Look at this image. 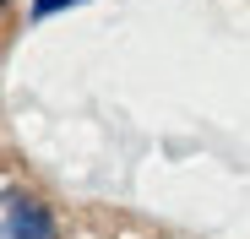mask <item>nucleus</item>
<instances>
[{
  "label": "nucleus",
  "instance_id": "nucleus-1",
  "mask_svg": "<svg viewBox=\"0 0 250 239\" xmlns=\"http://www.w3.org/2000/svg\"><path fill=\"white\" fill-rule=\"evenodd\" d=\"M6 239H49V212L22 190H6Z\"/></svg>",
  "mask_w": 250,
  "mask_h": 239
},
{
  "label": "nucleus",
  "instance_id": "nucleus-2",
  "mask_svg": "<svg viewBox=\"0 0 250 239\" xmlns=\"http://www.w3.org/2000/svg\"><path fill=\"white\" fill-rule=\"evenodd\" d=\"M60 6H65V0H38L33 11H38V17H49V11H60Z\"/></svg>",
  "mask_w": 250,
  "mask_h": 239
}]
</instances>
